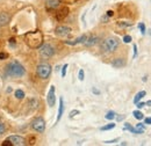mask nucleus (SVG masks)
Instances as JSON below:
<instances>
[{"mask_svg": "<svg viewBox=\"0 0 151 146\" xmlns=\"http://www.w3.org/2000/svg\"><path fill=\"white\" fill-rule=\"evenodd\" d=\"M51 72H52V67L48 63H41L36 66V75L42 80L49 79Z\"/></svg>", "mask_w": 151, "mask_h": 146, "instance_id": "4", "label": "nucleus"}, {"mask_svg": "<svg viewBox=\"0 0 151 146\" xmlns=\"http://www.w3.org/2000/svg\"><path fill=\"white\" fill-rule=\"evenodd\" d=\"M117 26L121 28H126V27H132V22H117Z\"/></svg>", "mask_w": 151, "mask_h": 146, "instance_id": "25", "label": "nucleus"}, {"mask_svg": "<svg viewBox=\"0 0 151 146\" xmlns=\"http://www.w3.org/2000/svg\"><path fill=\"white\" fill-rule=\"evenodd\" d=\"M132 50H134V55H132V58L135 59V58L137 57V45H136V44H134V45H132Z\"/></svg>", "mask_w": 151, "mask_h": 146, "instance_id": "33", "label": "nucleus"}, {"mask_svg": "<svg viewBox=\"0 0 151 146\" xmlns=\"http://www.w3.org/2000/svg\"><path fill=\"white\" fill-rule=\"evenodd\" d=\"M4 69H5V74L7 77H11V78L19 79V78H22L26 74V69L19 60L9 62Z\"/></svg>", "mask_w": 151, "mask_h": 146, "instance_id": "1", "label": "nucleus"}, {"mask_svg": "<svg viewBox=\"0 0 151 146\" xmlns=\"http://www.w3.org/2000/svg\"><path fill=\"white\" fill-rule=\"evenodd\" d=\"M149 35H151V29H149Z\"/></svg>", "mask_w": 151, "mask_h": 146, "instance_id": "43", "label": "nucleus"}, {"mask_svg": "<svg viewBox=\"0 0 151 146\" xmlns=\"http://www.w3.org/2000/svg\"><path fill=\"white\" fill-rule=\"evenodd\" d=\"M6 130H7V128H6V124L0 122V136H2V135L6 132Z\"/></svg>", "mask_w": 151, "mask_h": 146, "instance_id": "27", "label": "nucleus"}, {"mask_svg": "<svg viewBox=\"0 0 151 146\" xmlns=\"http://www.w3.org/2000/svg\"><path fill=\"white\" fill-rule=\"evenodd\" d=\"M71 33H72V29L68 26H58L55 29V34L58 37H66L71 35Z\"/></svg>", "mask_w": 151, "mask_h": 146, "instance_id": "7", "label": "nucleus"}, {"mask_svg": "<svg viewBox=\"0 0 151 146\" xmlns=\"http://www.w3.org/2000/svg\"><path fill=\"white\" fill-rule=\"evenodd\" d=\"M145 106H149V107H151V100H149V101H147V102H145Z\"/></svg>", "mask_w": 151, "mask_h": 146, "instance_id": "42", "label": "nucleus"}, {"mask_svg": "<svg viewBox=\"0 0 151 146\" xmlns=\"http://www.w3.org/2000/svg\"><path fill=\"white\" fill-rule=\"evenodd\" d=\"M23 39H24V43L30 49H38L43 44V34L40 30L28 31L23 35Z\"/></svg>", "mask_w": 151, "mask_h": 146, "instance_id": "2", "label": "nucleus"}, {"mask_svg": "<svg viewBox=\"0 0 151 146\" xmlns=\"http://www.w3.org/2000/svg\"><path fill=\"white\" fill-rule=\"evenodd\" d=\"M87 38V35L84 34L81 36H79L78 38H76L75 41H64L65 44H69V45H77V44H84V42L86 41Z\"/></svg>", "mask_w": 151, "mask_h": 146, "instance_id": "14", "label": "nucleus"}, {"mask_svg": "<svg viewBox=\"0 0 151 146\" xmlns=\"http://www.w3.org/2000/svg\"><path fill=\"white\" fill-rule=\"evenodd\" d=\"M119 48H120V39L117 37H107L100 42V49L102 52L106 54H113L117 51Z\"/></svg>", "mask_w": 151, "mask_h": 146, "instance_id": "3", "label": "nucleus"}, {"mask_svg": "<svg viewBox=\"0 0 151 146\" xmlns=\"http://www.w3.org/2000/svg\"><path fill=\"white\" fill-rule=\"evenodd\" d=\"M38 49H40V56H41L43 59L51 58L52 56L55 55V52H56L55 48H54L51 44H49V43H43Z\"/></svg>", "mask_w": 151, "mask_h": 146, "instance_id": "5", "label": "nucleus"}, {"mask_svg": "<svg viewBox=\"0 0 151 146\" xmlns=\"http://www.w3.org/2000/svg\"><path fill=\"white\" fill-rule=\"evenodd\" d=\"M92 92H93V94H95V95H99V94H100V92L98 91L96 88H94V87L92 88Z\"/></svg>", "mask_w": 151, "mask_h": 146, "instance_id": "41", "label": "nucleus"}, {"mask_svg": "<svg viewBox=\"0 0 151 146\" xmlns=\"http://www.w3.org/2000/svg\"><path fill=\"white\" fill-rule=\"evenodd\" d=\"M132 116H134L136 120H138V121H142V120L144 118V114H143L142 111H139V109L134 110V111H132Z\"/></svg>", "mask_w": 151, "mask_h": 146, "instance_id": "18", "label": "nucleus"}, {"mask_svg": "<svg viewBox=\"0 0 151 146\" xmlns=\"http://www.w3.org/2000/svg\"><path fill=\"white\" fill-rule=\"evenodd\" d=\"M30 128L38 133H43L45 130V121L43 120V117H36L30 123Z\"/></svg>", "mask_w": 151, "mask_h": 146, "instance_id": "6", "label": "nucleus"}, {"mask_svg": "<svg viewBox=\"0 0 151 146\" xmlns=\"http://www.w3.org/2000/svg\"><path fill=\"white\" fill-rule=\"evenodd\" d=\"M7 139L12 142L13 146H24V145H27V140H26L23 137H21V136H18V135H14V136H9Z\"/></svg>", "mask_w": 151, "mask_h": 146, "instance_id": "9", "label": "nucleus"}, {"mask_svg": "<svg viewBox=\"0 0 151 146\" xmlns=\"http://www.w3.org/2000/svg\"><path fill=\"white\" fill-rule=\"evenodd\" d=\"M145 95H147V92H145V91L138 92V93L135 95V97H134V103L136 104L137 102H139V101H141V100H142V99H143Z\"/></svg>", "mask_w": 151, "mask_h": 146, "instance_id": "17", "label": "nucleus"}, {"mask_svg": "<svg viewBox=\"0 0 151 146\" xmlns=\"http://www.w3.org/2000/svg\"><path fill=\"white\" fill-rule=\"evenodd\" d=\"M60 0H45V8L48 11H55L59 7Z\"/></svg>", "mask_w": 151, "mask_h": 146, "instance_id": "13", "label": "nucleus"}, {"mask_svg": "<svg viewBox=\"0 0 151 146\" xmlns=\"http://www.w3.org/2000/svg\"><path fill=\"white\" fill-rule=\"evenodd\" d=\"M56 88L55 86H50V89L48 92V95H47V102H48V106L49 107H54L55 103H56Z\"/></svg>", "mask_w": 151, "mask_h": 146, "instance_id": "8", "label": "nucleus"}, {"mask_svg": "<svg viewBox=\"0 0 151 146\" xmlns=\"http://www.w3.org/2000/svg\"><path fill=\"white\" fill-rule=\"evenodd\" d=\"M78 79L80 80V81H83L84 79H85V72H84V70L81 69V70H79V72H78Z\"/></svg>", "mask_w": 151, "mask_h": 146, "instance_id": "26", "label": "nucleus"}, {"mask_svg": "<svg viewBox=\"0 0 151 146\" xmlns=\"http://www.w3.org/2000/svg\"><path fill=\"white\" fill-rule=\"evenodd\" d=\"M15 41H17V39H15V37H12V38H9V44H11L12 47H13V44L15 45V43H17Z\"/></svg>", "mask_w": 151, "mask_h": 146, "instance_id": "39", "label": "nucleus"}, {"mask_svg": "<svg viewBox=\"0 0 151 146\" xmlns=\"http://www.w3.org/2000/svg\"><path fill=\"white\" fill-rule=\"evenodd\" d=\"M80 112H79V110H72V111H70V114H69V117L70 118H72V117H75L76 115H79Z\"/></svg>", "mask_w": 151, "mask_h": 146, "instance_id": "29", "label": "nucleus"}, {"mask_svg": "<svg viewBox=\"0 0 151 146\" xmlns=\"http://www.w3.org/2000/svg\"><path fill=\"white\" fill-rule=\"evenodd\" d=\"M68 67H69V65H68V64H64V65L62 66V69H60V75H62V78H65V75H66V71H68Z\"/></svg>", "mask_w": 151, "mask_h": 146, "instance_id": "24", "label": "nucleus"}, {"mask_svg": "<svg viewBox=\"0 0 151 146\" xmlns=\"http://www.w3.org/2000/svg\"><path fill=\"white\" fill-rule=\"evenodd\" d=\"M63 114H64V100H63V97H60V99H59V107H58V114H57L56 123H58V122L60 121Z\"/></svg>", "mask_w": 151, "mask_h": 146, "instance_id": "16", "label": "nucleus"}, {"mask_svg": "<svg viewBox=\"0 0 151 146\" xmlns=\"http://www.w3.org/2000/svg\"><path fill=\"white\" fill-rule=\"evenodd\" d=\"M108 21H109V16H107L106 14H105V15L101 18V22H102V23H107Z\"/></svg>", "mask_w": 151, "mask_h": 146, "instance_id": "36", "label": "nucleus"}, {"mask_svg": "<svg viewBox=\"0 0 151 146\" xmlns=\"http://www.w3.org/2000/svg\"><path fill=\"white\" fill-rule=\"evenodd\" d=\"M35 142H36V140H35V138H34V137H32V136L29 137V140H27V143H28L29 145H34V144H35Z\"/></svg>", "mask_w": 151, "mask_h": 146, "instance_id": "35", "label": "nucleus"}, {"mask_svg": "<svg viewBox=\"0 0 151 146\" xmlns=\"http://www.w3.org/2000/svg\"><path fill=\"white\" fill-rule=\"evenodd\" d=\"M99 42H100L99 36H96V35H90V36H87L86 41L84 42V45L87 47V48H91V47H94L95 44H98Z\"/></svg>", "mask_w": 151, "mask_h": 146, "instance_id": "11", "label": "nucleus"}, {"mask_svg": "<svg viewBox=\"0 0 151 146\" xmlns=\"http://www.w3.org/2000/svg\"><path fill=\"white\" fill-rule=\"evenodd\" d=\"M115 116H116L115 111L109 110V111H107V114L105 115V118H106V120H108V121H113L114 118H115Z\"/></svg>", "mask_w": 151, "mask_h": 146, "instance_id": "21", "label": "nucleus"}, {"mask_svg": "<svg viewBox=\"0 0 151 146\" xmlns=\"http://www.w3.org/2000/svg\"><path fill=\"white\" fill-rule=\"evenodd\" d=\"M7 58H8V54L7 52H4V51L0 52V60H5Z\"/></svg>", "mask_w": 151, "mask_h": 146, "instance_id": "30", "label": "nucleus"}, {"mask_svg": "<svg viewBox=\"0 0 151 146\" xmlns=\"http://www.w3.org/2000/svg\"><path fill=\"white\" fill-rule=\"evenodd\" d=\"M115 125H116V124L112 122V123H109V124H106V125L101 127L100 130H101V131H109V130H113V129L115 128Z\"/></svg>", "mask_w": 151, "mask_h": 146, "instance_id": "22", "label": "nucleus"}, {"mask_svg": "<svg viewBox=\"0 0 151 146\" xmlns=\"http://www.w3.org/2000/svg\"><path fill=\"white\" fill-rule=\"evenodd\" d=\"M123 130H128V131H130L132 133H137V130L134 128L130 123H128V122H126V123H124ZM137 135H138V133H137Z\"/></svg>", "mask_w": 151, "mask_h": 146, "instance_id": "20", "label": "nucleus"}, {"mask_svg": "<svg viewBox=\"0 0 151 146\" xmlns=\"http://www.w3.org/2000/svg\"><path fill=\"white\" fill-rule=\"evenodd\" d=\"M144 120V124H151V117H145Z\"/></svg>", "mask_w": 151, "mask_h": 146, "instance_id": "38", "label": "nucleus"}, {"mask_svg": "<svg viewBox=\"0 0 151 146\" xmlns=\"http://www.w3.org/2000/svg\"><path fill=\"white\" fill-rule=\"evenodd\" d=\"M1 145H2V146H13V144H12V142H11V140L5 139V140L1 143Z\"/></svg>", "mask_w": 151, "mask_h": 146, "instance_id": "32", "label": "nucleus"}, {"mask_svg": "<svg viewBox=\"0 0 151 146\" xmlns=\"http://www.w3.org/2000/svg\"><path fill=\"white\" fill-rule=\"evenodd\" d=\"M119 140H120L119 138H115V139H112V140H105L104 143H105V144H107V145H109V144H114V143H117Z\"/></svg>", "mask_w": 151, "mask_h": 146, "instance_id": "31", "label": "nucleus"}, {"mask_svg": "<svg viewBox=\"0 0 151 146\" xmlns=\"http://www.w3.org/2000/svg\"><path fill=\"white\" fill-rule=\"evenodd\" d=\"M69 12H70V11H69V8H68L66 6L60 7L56 13H55V18H56L57 21H63L64 19L69 15Z\"/></svg>", "mask_w": 151, "mask_h": 146, "instance_id": "10", "label": "nucleus"}, {"mask_svg": "<svg viewBox=\"0 0 151 146\" xmlns=\"http://www.w3.org/2000/svg\"><path fill=\"white\" fill-rule=\"evenodd\" d=\"M138 29H139V31H141L142 35H145V33H147V28H145V24H144L143 22L138 23Z\"/></svg>", "mask_w": 151, "mask_h": 146, "instance_id": "23", "label": "nucleus"}, {"mask_svg": "<svg viewBox=\"0 0 151 146\" xmlns=\"http://www.w3.org/2000/svg\"><path fill=\"white\" fill-rule=\"evenodd\" d=\"M11 21V14L9 13H0V28L7 26Z\"/></svg>", "mask_w": 151, "mask_h": 146, "instance_id": "15", "label": "nucleus"}, {"mask_svg": "<svg viewBox=\"0 0 151 146\" xmlns=\"http://www.w3.org/2000/svg\"><path fill=\"white\" fill-rule=\"evenodd\" d=\"M144 106H145V102H141V101H139V102H137V103H136L137 109H142Z\"/></svg>", "mask_w": 151, "mask_h": 146, "instance_id": "34", "label": "nucleus"}, {"mask_svg": "<svg viewBox=\"0 0 151 146\" xmlns=\"http://www.w3.org/2000/svg\"><path fill=\"white\" fill-rule=\"evenodd\" d=\"M14 96L18 99V100H22V99H24V96H26V94H24V92L22 91V89H15L14 92Z\"/></svg>", "mask_w": 151, "mask_h": 146, "instance_id": "19", "label": "nucleus"}, {"mask_svg": "<svg viewBox=\"0 0 151 146\" xmlns=\"http://www.w3.org/2000/svg\"><path fill=\"white\" fill-rule=\"evenodd\" d=\"M124 117H126V115H119V116H115V118H116V121H117V122L123 121V120H124Z\"/></svg>", "mask_w": 151, "mask_h": 146, "instance_id": "37", "label": "nucleus"}, {"mask_svg": "<svg viewBox=\"0 0 151 146\" xmlns=\"http://www.w3.org/2000/svg\"><path fill=\"white\" fill-rule=\"evenodd\" d=\"M106 15H107V16H109V18H112V16H114V12L109 9V11H107V12H106Z\"/></svg>", "mask_w": 151, "mask_h": 146, "instance_id": "40", "label": "nucleus"}, {"mask_svg": "<svg viewBox=\"0 0 151 146\" xmlns=\"http://www.w3.org/2000/svg\"><path fill=\"white\" fill-rule=\"evenodd\" d=\"M127 64V60L122 57H117V58H114L113 60L111 62V65L115 67V69H121V67H124Z\"/></svg>", "mask_w": 151, "mask_h": 146, "instance_id": "12", "label": "nucleus"}, {"mask_svg": "<svg viewBox=\"0 0 151 146\" xmlns=\"http://www.w3.org/2000/svg\"><path fill=\"white\" fill-rule=\"evenodd\" d=\"M132 41V38L130 35H124V36H123V42H124V43H130Z\"/></svg>", "mask_w": 151, "mask_h": 146, "instance_id": "28", "label": "nucleus"}]
</instances>
